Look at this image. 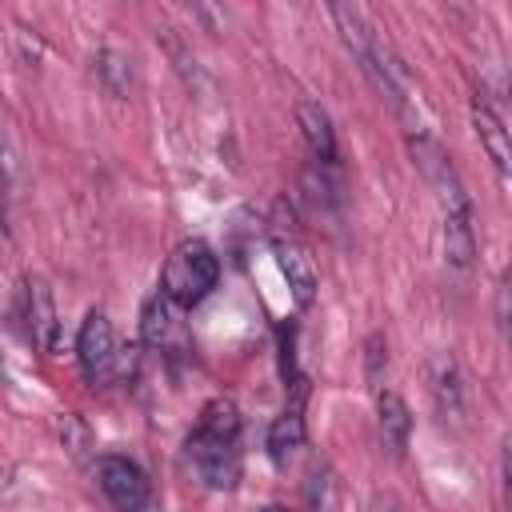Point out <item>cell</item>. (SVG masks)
Segmentation results:
<instances>
[{
    "instance_id": "obj_11",
    "label": "cell",
    "mask_w": 512,
    "mask_h": 512,
    "mask_svg": "<svg viewBox=\"0 0 512 512\" xmlns=\"http://www.w3.org/2000/svg\"><path fill=\"white\" fill-rule=\"evenodd\" d=\"M468 116H472V128H476V136H480V144H484V152H488V160H492V168H496V176L504 180L508 176V160H512V148H508V132H504V120L480 100V96H472V108H468Z\"/></svg>"
},
{
    "instance_id": "obj_22",
    "label": "cell",
    "mask_w": 512,
    "mask_h": 512,
    "mask_svg": "<svg viewBox=\"0 0 512 512\" xmlns=\"http://www.w3.org/2000/svg\"><path fill=\"white\" fill-rule=\"evenodd\" d=\"M452 4H460V8H468V0H452Z\"/></svg>"
},
{
    "instance_id": "obj_14",
    "label": "cell",
    "mask_w": 512,
    "mask_h": 512,
    "mask_svg": "<svg viewBox=\"0 0 512 512\" xmlns=\"http://www.w3.org/2000/svg\"><path fill=\"white\" fill-rule=\"evenodd\" d=\"M332 168L336 164H320V160H312L304 172H300V196H304V204L312 208V212H336V204H340V188H336V176H332Z\"/></svg>"
},
{
    "instance_id": "obj_16",
    "label": "cell",
    "mask_w": 512,
    "mask_h": 512,
    "mask_svg": "<svg viewBox=\"0 0 512 512\" xmlns=\"http://www.w3.org/2000/svg\"><path fill=\"white\" fill-rule=\"evenodd\" d=\"M300 444H304V420H300V412L292 408V412H284V416L268 428V452H272L276 464H284Z\"/></svg>"
},
{
    "instance_id": "obj_8",
    "label": "cell",
    "mask_w": 512,
    "mask_h": 512,
    "mask_svg": "<svg viewBox=\"0 0 512 512\" xmlns=\"http://www.w3.org/2000/svg\"><path fill=\"white\" fill-rule=\"evenodd\" d=\"M428 392L440 412V420H460L464 416V376L452 352H436L428 360Z\"/></svg>"
},
{
    "instance_id": "obj_15",
    "label": "cell",
    "mask_w": 512,
    "mask_h": 512,
    "mask_svg": "<svg viewBox=\"0 0 512 512\" xmlns=\"http://www.w3.org/2000/svg\"><path fill=\"white\" fill-rule=\"evenodd\" d=\"M444 220V260L452 272H472L476 260V232H472V216H440Z\"/></svg>"
},
{
    "instance_id": "obj_19",
    "label": "cell",
    "mask_w": 512,
    "mask_h": 512,
    "mask_svg": "<svg viewBox=\"0 0 512 512\" xmlns=\"http://www.w3.org/2000/svg\"><path fill=\"white\" fill-rule=\"evenodd\" d=\"M12 56H16V64H20V68L36 72V68H40V56H44L40 36H36V32H28V28H16V32H12Z\"/></svg>"
},
{
    "instance_id": "obj_6",
    "label": "cell",
    "mask_w": 512,
    "mask_h": 512,
    "mask_svg": "<svg viewBox=\"0 0 512 512\" xmlns=\"http://www.w3.org/2000/svg\"><path fill=\"white\" fill-rule=\"evenodd\" d=\"M24 328H28V340L40 348V352H52L56 348V304H52V288L48 280L40 276H28L24 280Z\"/></svg>"
},
{
    "instance_id": "obj_2",
    "label": "cell",
    "mask_w": 512,
    "mask_h": 512,
    "mask_svg": "<svg viewBox=\"0 0 512 512\" xmlns=\"http://www.w3.org/2000/svg\"><path fill=\"white\" fill-rule=\"evenodd\" d=\"M220 280V260L204 240H180L160 272V292L180 304V308H196Z\"/></svg>"
},
{
    "instance_id": "obj_20",
    "label": "cell",
    "mask_w": 512,
    "mask_h": 512,
    "mask_svg": "<svg viewBox=\"0 0 512 512\" xmlns=\"http://www.w3.org/2000/svg\"><path fill=\"white\" fill-rule=\"evenodd\" d=\"M384 364H388L384 336L372 332V336L364 340V372H368V384H372V388H380V380H384Z\"/></svg>"
},
{
    "instance_id": "obj_21",
    "label": "cell",
    "mask_w": 512,
    "mask_h": 512,
    "mask_svg": "<svg viewBox=\"0 0 512 512\" xmlns=\"http://www.w3.org/2000/svg\"><path fill=\"white\" fill-rule=\"evenodd\" d=\"M496 324H500V332L508 328V280L496 284Z\"/></svg>"
},
{
    "instance_id": "obj_13",
    "label": "cell",
    "mask_w": 512,
    "mask_h": 512,
    "mask_svg": "<svg viewBox=\"0 0 512 512\" xmlns=\"http://www.w3.org/2000/svg\"><path fill=\"white\" fill-rule=\"evenodd\" d=\"M376 420H380V436L388 444L392 456H400L408 448V432H412V412L396 392H380L376 388Z\"/></svg>"
},
{
    "instance_id": "obj_7",
    "label": "cell",
    "mask_w": 512,
    "mask_h": 512,
    "mask_svg": "<svg viewBox=\"0 0 512 512\" xmlns=\"http://www.w3.org/2000/svg\"><path fill=\"white\" fill-rule=\"evenodd\" d=\"M272 252H276V264H280V272H284V280L292 288V300L300 308H308L312 296H316V264H312L308 248L296 236H276L272 240Z\"/></svg>"
},
{
    "instance_id": "obj_18",
    "label": "cell",
    "mask_w": 512,
    "mask_h": 512,
    "mask_svg": "<svg viewBox=\"0 0 512 512\" xmlns=\"http://www.w3.org/2000/svg\"><path fill=\"white\" fill-rule=\"evenodd\" d=\"M56 436H60V444L68 448V456H72V460H84V452H88L92 436H88V428L80 424V416L60 412V416H56Z\"/></svg>"
},
{
    "instance_id": "obj_3",
    "label": "cell",
    "mask_w": 512,
    "mask_h": 512,
    "mask_svg": "<svg viewBox=\"0 0 512 512\" xmlns=\"http://www.w3.org/2000/svg\"><path fill=\"white\" fill-rule=\"evenodd\" d=\"M76 360H80V372L88 376V384H100V388L124 372V348L116 344L112 320L100 308H92L76 332Z\"/></svg>"
},
{
    "instance_id": "obj_1",
    "label": "cell",
    "mask_w": 512,
    "mask_h": 512,
    "mask_svg": "<svg viewBox=\"0 0 512 512\" xmlns=\"http://www.w3.org/2000/svg\"><path fill=\"white\" fill-rule=\"evenodd\" d=\"M240 412L228 396H216L200 408L196 428L188 432V460L204 488L228 492L240 480Z\"/></svg>"
},
{
    "instance_id": "obj_5",
    "label": "cell",
    "mask_w": 512,
    "mask_h": 512,
    "mask_svg": "<svg viewBox=\"0 0 512 512\" xmlns=\"http://www.w3.org/2000/svg\"><path fill=\"white\" fill-rule=\"evenodd\" d=\"M184 308L180 304H172L160 288L144 300V312H140V332H144V340L152 344V348H160V352H184L188 348V328H184V316H180Z\"/></svg>"
},
{
    "instance_id": "obj_12",
    "label": "cell",
    "mask_w": 512,
    "mask_h": 512,
    "mask_svg": "<svg viewBox=\"0 0 512 512\" xmlns=\"http://www.w3.org/2000/svg\"><path fill=\"white\" fill-rule=\"evenodd\" d=\"M296 124H300V136H304L312 160L336 164V132H332L328 112H324L320 104H312V100H300V104H296Z\"/></svg>"
},
{
    "instance_id": "obj_9",
    "label": "cell",
    "mask_w": 512,
    "mask_h": 512,
    "mask_svg": "<svg viewBox=\"0 0 512 512\" xmlns=\"http://www.w3.org/2000/svg\"><path fill=\"white\" fill-rule=\"evenodd\" d=\"M324 8H328V16H332V24H336L340 44H344V48L352 52V60L364 68V64L372 60L376 32H372V24L364 20L360 4H356V0H324Z\"/></svg>"
},
{
    "instance_id": "obj_10",
    "label": "cell",
    "mask_w": 512,
    "mask_h": 512,
    "mask_svg": "<svg viewBox=\"0 0 512 512\" xmlns=\"http://www.w3.org/2000/svg\"><path fill=\"white\" fill-rule=\"evenodd\" d=\"M92 72H96V84H100L112 100H128L132 88H136V64H132L128 48H120V44H104V48L92 56Z\"/></svg>"
},
{
    "instance_id": "obj_17",
    "label": "cell",
    "mask_w": 512,
    "mask_h": 512,
    "mask_svg": "<svg viewBox=\"0 0 512 512\" xmlns=\"http://www.w3.org/2000/svg\"><path fill=\"white\" fill-rule=\"evenodd\" d=\"M188 8V16L208 32V36H224L228 32V8L224 0H180Z\"/></svg>"
},
{
    "instance_id": "obj_4",
    "label": "cell",
    "mask_w": 512,
    "mask_h": 512,
    "mask_svg": "<svg viewBox=\"0 0 512 512\" xmlns=\"http://www.w3.org/2000/svg\"><path fill=\"white\" fill-rule=\"evenodd\" d=\"M96 484L108 496V504L120 508V512H136L152 496V484H148L144 468L128 456H100L96 460Z\"/></svg>"
}]
</instances>
